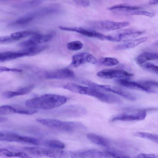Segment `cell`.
Segmentation results:
<instances>
[{
  "instance_id": "cell-1",
  "label": "cell",
  "mask_w": 158,
  "mask_h": 158,
  "mask_svg": "<svg viewBox=\"0 0 158 158\" xmlns=\"http://www.w3.org/2000/svg\"><path fill=\"white\" fill-rule=\"evenodd\" d=\"M67 100L66 97L62 95L46 94L27 101L25 105L32 109L49 110L64 104Z\"/></svg>"
},
{
  "instance_id": "cell-2",
  "label": "cell",
  "mask_w": 158,
  "mask_h": 158,
  "mask_svg": "<svg viewBox=\"0 0 158 158\" xmlns=\"http://www.w3.org/2000/svg\"><path fill=\"white\" fill-rule=\"evenodd\" d=\"M37 122L49 127L66 132L84 130L86 127L79 122L63 121L55 118H38Z\"/></svg>"
},
{
  "instance_id": "cell-3",
  "label": "cell",
  "mask_w": 158,
  "mask_h": 158,
  "mask_svg": "<svg viewBox=\"0 0 158 158\" xmlns=\"http://www.w3.org/2000/svg\"><path fill=\"white\" fill-rule=\"evenodd\" d=\"M63 88L73 92L93 97L108 103H110L113 99L111 94L106 93L89 87L81 86L72 83L65 84Z\"/></svg>"
},
{
  "instance_id": "cell-4",
  "label": "cell",
  "mask_w": 158,
  "mask_h": 158,
  "mask_svg": "<svg viewBox=\"0 0 158 158\" xmlns=\"http://www.w3.org/2000/svg\"><path fill=\"white\" fill-rule=\"evenodd\" d=\"M144 32L131 29L119 30L106 36V40L125 42L131 40L140 36Z\"/></svg>"
},
{
  "instance_id": "cell-5",
  "label": "cell",
  "mask_w": 158,
  "mask_h": 158,
  "mask_svg": "<svg viewBox=\"0 0 158 158\" xmlns=\"http://www.w3.org/2000/svg\"><path fill=\"white\" fill-rule=\"evenodd\" d=\"M82 83L89 87L97 90L102 92H108L120 95L127 99L134 101L135 98L130 93L115 86L103 85L97 84L90 80H88L82 81Z\"/></svg>"
},
{
  "instance_id": "cell-6",
  "label": "cell",
  "mask_w": 158,
  "mask_h": 158,
  "mask_svg": "<svg viewBox=\"0 0 158 158\" xmlns=\"http://www.w3.org/2000/svg\"><path fill=\"white\" fill-rule=\"evenodd\" d=\"M23 150L29 154L36 156L60 158L64 156L65 151L60 149L45 148L38 147H27Z\"/></svg>"
},
{
  "instance_id": "cell-7",
  "label": "cell",
  "mask_w": 158,
  "mask_h": 158,
  "mask_svg": "<svg viewBox=\"0 0 158 158\" xmlns=\"http://www.w3.org/2000/svg\"><path fill=\"white\" fill-rule=\"evenodd\" d=\"M90 24L93 27L102 31H109L119 30L129 26L127 22H117L108 20L92 21Z\"/></svg>"
},
{
  "instance_id": "cell-8",
  "label": "cell",
  "mask_w": 158,
  "mask_h": 158,
  "mask_svg": "<svg viewBox=\"0 0 158 158\" xmlns=\"http://www.w3.org/2000/svg\"><path fill=\"white\" fill-rule=\"evenodd\" d=\"M61 30L75 32L88 37L97 38L103 40H106V35L96 31L81 27L59 26Z\"/></svg>"
},
{
  "instance_id": "cell-9",
  "label": "cell",
  "mask_w": 158,
  "mask_h": 158,
  "mask_svg": "<svg viewBox=\"0 0 158 158\" xmlns=\"http://www.w3.org/2000/svg\"><path fill=\"white\" fill-rule=\"evenodd\" d=\"M53 36L52 33L46 35L38 34L32 36L28 40L19 43V46L24 49L31 48L50 40Z\"/></svg>"
},
{
  "instance_id": "cell-10",
  "label": "cell",
  "mask_w": 158,
  "mask_h": 158,
  "mask_svg": "<svg viewBox=\"0 0 158 158\" xmlns=\"http://www.w3.org/2000/svg\"><path fill=\"white\" fill-rule=\"evenodd\" d=\"M97 75L103 78L111 79L125 78L131 77L133 74L123 70L106 69L98 72Z\"/></svg>"
},
{
  "instance_id": "cell-11",
  "label": "cell",
  "mask_w": 158,
  "mask_h": 158,
  "mask_svg": "<svg viewBox=\"0 0 158 158\" xmlns=\"http://www.w3.org/2000/svg\"><path fill=\"white\" fill-rule=\"evenodd\" d=\"M68 155L72 158H106L104 151L95 149L69 152Z\"/></svg>"
},
{
  "instance_id": "cell-12",
  "label": "cell",
  "mask_w": 158,
  "mask_h": 158,
  "mask_svg": "<svg viewBox=\"0 0 158 158\" xmlns=\"http://www.w3.org/2000/svg\"><path fill=\"white\" fill-rule=\"evenodd\" d=\"M95 64L97 62L96 58L92 55L86 53H81L73 55L70 66L77 68L86 63Z\"/></svg>"
},
{
  "instance_id": "cell-13",
  "label": "cell",
  "mask_w": 158,
  "mask_h": 158,
  "mask_svg": "<svg viewBox=\"0 0 158 158\" xmlns=\"http://www.w3.org/2000/svg\"><path fill=\"white\" fill-rule=\"evenodd\" d=\"M119 84L127 88L143 91L148 93H156V91L146 86L140 81H131L126 78H120L116 81Z\"/></svg>"
},
{
  "instance_id": "cell-14",
  "label": "cell",
  "mask_w": 158,
  "mask_h": 158,
  "mask_svg": "<svg viewBox=\"0 0 158 158\" xmlns=\"http://www.w3.org/2000/svg\"><path fill=\"white\" fill-rule=\"evenodd\" d=\"M145 110H140L136 113L132 114H122L112 118L110 121L112 122L116 121H132L141 120L145 118L146 116Z\"/></svg>"
},
{
  "instance_id": "cell-15",
  "label": "cell",
  "mask_w": 158,
  "mask_h": 158,
  "mask_svg": "<svg viewBox=\"0 0 158 158\" xmlns=\"http://www.w3.org/2000/svg\"><path fill=\"white\" fill-rule=\"evenodd\" d=\"M74 77L73 72L67 68L50 71L45 73V77L48 79H64Z\"/></svg>"
},
{
  "instance_id": "cell-16",
  "label": "cell",
  "mask_w": 158,
  "mask_h": 158,
  "mask_svg": "<svg viewBox=\"0 0 158 158\" xmlns=\"http://www.w3.org/2000/svg\"><path fill=\"white\" fill-rule=\"evenodd\" d=\"M25 56H28V53L25 49L18 52H2L0 54V61L1 62H4Z\"/></svg>"
},
{
  "instance_id": "cell-17",
  "label": "cell",
  "mask_w": 158,
  "mask_h": 158,
  "mask_svg": "<svg viewBox=\"0 0 158 158\" xmlns=\"http://www.w3.org/2000/svg\"><path fill=\"white\" fill-rule=\"evenodd\" d=\"M148 39V38L146 37L134 39L118 44L115 46L114 48L116 50H122L132 48L146 41Z\"/></svg>"
},
{
  "instance_id": "cell-18",
  "label": "cell",
  "mask_w": 158,
  "mask_h": 158,
  "mask_svg": "<svg viewBox=\"0 0 158 158\" xmlns=\"http://www.w3.org/2000/svg\"><path fill=\"white\" fill-rule=\"evenodd\" d=\"M25 138V136H21L16 133L1 132L0 133L1 141L24 143Z\"/></svg>"
},
{
  "instance_id": "cell-19",
  "label": "cell",
  "mask_w": 158,
  "mask_h": 158,
  "mask_svg": "<svg viewBox=\"0 0 158 158\" xmlns=\"http://www.w3.org/2000/svg\"><path fill=\"white\" fill-rule=\"evenodd\" d=\"M139 7L138 6H131L125 4H122L114 5L109 7L108 9L114 11L115 12H125L130 15L132 12L135 10L139 9Z\"/></svg>"
},
{
  "instance_id": "cell-20",
  "label": "cell",
  "mask_w": 158,
  "mask_h": 158,
  "mask_svg": "<svg viewBox=\"0 0 158 158\" xmlns=\"http://www.w3.org/2000/svg\"><path fill=\"white\" fill-rule=\"evenodd\" d=\"M158 59V53L146 52L142 53L138 55L135 60L139 65L146 62L148 60Z\"/></svg>"
},
{
  "instance_id": "cell-21",
  "label": "cell",
  "mask_w": 158,
  "mask_h": 158,
  "mask_svg": "<svg viewBox=\"0 0 158 158\" xmlns=\"http://www.w3.org/2000/svg\"><path fill=\"white\" fill-rule=\"evenodd\" d=\"M87 138L92 143L100 146L108 147L110 143L106 139L93 133H88L86 135Z\"/></svg>"
},
{
  "instance_id": "cell-22",
  "label": "cell",
  "mask_w": 158,
  "mask_h": 158,
  "mask_svg": "<svg viewBox=\"0 0 158 158\" xmlns=\"http://www.w3.org/2000/svg\"><path fill=\"white\" fill-rule=\"evenodd\" d=\"M106 158H130L123 152L112 148H107L104 150Z\"/></svg>"
},
{
  "instance_id": "cell-23",
  "label": "cell",
  "mask_w": 158,
  "mask_h": 158,
  "mask_svg": "<svg viewBox=\"0 0 158 158\" xmlns=\"http://www.w3.org/2000/svg\"><path fill=\"white\" fill-rule=\"evenodd\" d=\"M0 156L3 157H18L20 158L31 157L27 154L22 152H11L6 148H1Z\"/></svg>"
},
{
  "instance_id": "cell-24",
  "label": "cell",
  "mask_w": 158,
  "mask_h": 158,
  "mask_svg": "<svg viewBox=\"0 0 158 158\" xmlns=\"http://www.w3.org/2000/svg\"><path fill=\"white\" fill-rule=\"evenodd\" d=\"M135 136L145 139L158 143V135L155 134L144 132H137L134 134Z\"/></svg>"
},
{
  "instance_id": "cell-25",
  "label": "cell",
  "mask_w": 158,
  "mask_h": 158,
  "mask_svg": "<svg viewBox=\"0 0 158 158\" xmlns=\"http://www.w3.org/2000/svg\"><path fill=\"white\" fill-rule=\"evenodd\" d=\"M47 48L48 46L45 44L39 45L26 49L28 53V56H31L39 53L45 50Z\"/></svg>"
},
{
  "instance_id": "cell-26",
  "label": "cell",
  "mask_w": 158,
  "mask_h": 158,
  "mask_svg": "<svg viewBox=\"0 0 158 158\" xmlns=\"http://www.w3.org/2000/svg\"><path fill=\"white\" fill-rule=\"evenodd\" d=\"M38 34L39 33L35 31H24L12 33L10 35L19 40L23 38L28 37L31 36H32Z\"/></svg>"
},
{
  "instance_id": "cell-27",
  "label": "cell",
  "mask_w": 158,
  "mask_h": 158,
  "mask_svg": "<svg viewBox=\"0 0 158 158\" xmlns=\"http://www.w3.org/2000/svg\"><path fill=\"white\" fill-rule=\"evenodd\" d=\"M45 145L51 148L61 149L65 147V144L55 139L48 140L45 143Z\"/></svg>"
},
{
  "instance_id": "cell-28",
  "label": "cell",
  "mask_w": 158,
  "mask_h": 158,
  "mask_svg": "<svg viewBox=\"0 0 158 158\" xmlns=\"http://www.w3.org/2000/svg\"><path fill=\"white\" fill-rule=\"evenodd\" d=\"M100 62L103 65L106 66H111L117 65L119 61L116 59L110 57H105L101 58Z\"/></svg>"
},
{
  "instance_id": "cell-29",
  "label": "cell",
  "mask_w": 158,
  "mask_h": 158,
  "mask_svg": "<svg viewBox=\"0 0 158 158\" xmlns=\"http://www.w3.org/2000/svg\"><path fill=\"white\" fill-rule=\"evenodd\" d=\"M83 46L81 42L79 41H74L69 43L67 45L68 49L69 50L77 51L81 49Z\"/></svg>"
},
{
  "instance_id": "cell-30",
  "label": "cell",
  "mask_w": 158,
  "mask_h": 158,
  "mask_svg": "<svg viewBox=\"0 0 158 158\" xmlns=\"http://www.w3.org/2000/svg\"><path fill=\"white\" fill-rule=\"evenodd\" d=\"M16 109L9 105H3L0 107V114L4 115L15 113Z\"/></svg>"
},
{
  "instance_id": "cell-31",
  "label": "cell",
  "mask_w": 158,
  "mask_h": 158,
  "mask_svg": "<svg viewBox=\"0 0 158 158\" xmlns=\"http://www.w3.org/2000/svg\"><path fill=\"white\" fill-rule=\"evenodd\" d=\"M44 0H28L19 5L21 8H28L38 5L43 2Z\"/></svg>"
},
{
  "instance_id": "cell-32",
  "label": "cell",
  "mask_w": 158,
  "mask_h": 158,
  "mask_svg": "<svg viewBox=\"0 0 158 158\" xmlns=\"http://www.w3.org/2000/svg\"><path fill=\"white\" fill-rule=\"evenodd\" d=\"M144 69L158 74V66L150 62H145L140 65Z\"/></svg>"
},
{
  "instance_id": "cell-33",
  "label": "cell",
  "mask_w": 158,
  "mask_h": 158,
  "mask_svg": "<svg viewBox=\"0 0 158 158\" xmlns=\"http://www.w3.org/2000/svg\"><path fill=\"white\" fill-rule=\"evenodd\" d=\"M34 18L29 13L17 19L16 21V23L20 25L26 24L31 21Z\"/></svg>"
},
{
  "instance_id": "cell-34",
  "label": "cell",
  "mask_w": 158,
  "mask_h": 158,
  "mask_svg": "<svg viewBox=\"0 0 158 158\" xmlns=\"http://www.w3.org/2000/svg\"><path fill=\"white\" fill-rule=\"evenodd\" d=\"M22 95V93L18 89L15 91H5L2 94V97L6 99H9L16 96Z\"/></svg>"
},
{
  "instance_id": "cell-35",
  "label": "cell",
  "mask_w": 158,
  "mask_h": 158,
  "mask_svg": "<svg viewBox=\"0 0 158 158\" xmlns=\"http://www.w3.org/2000/svg\"><path fill=\"white\" fill-rule=\"evenodd\" d=\"M18 40V39L11 35L1 36L0 38V43L1 44L9 43Z\"/></svg>"
},
{
  "instance_id": "cell-36",
  "label": "cell",
  "mask_w": 158,
  "mask_h": 158,
  "mask_svg": "<svg viewBox=\"0 0 158 158\" xmlns=\"http://www.w3.org/2000/svg\"><path fill=\"white\" fill-rule=\"evenodd\" d=\"M144 85L150 88L152 87L158 88V82L152 80H146L139 81Z\"/></svg>"
},
{
  "instance_id": "cell-37",
  "label": "cell",
  "mask_w": 158,
  "mask_h": 158,
  "mask_svg": "<svg viewBox=\"0 0 158 158\" xmlns=\"http://www.w3.org/2000/svg\"><path fill=\"white\" fill-rule=\"evenodd\" d=\"M130 15H142L150 17H153L154 14L152 12L144 11H135L131 12Z\"/></svg>"
},
{
  "instance_id": "cell-38",
  "label": "cell",
  "mask_w": 158,
  "mask_h": 158,
  "mask_svg": "<svg viewBox=\"0 0 158 158\" xmlns=\"http://www.w3.org/2000/svg\"><path fill=\"white\" fill-rule=\"evenodd\" d=\"M76 4L84 7L89 6L90 4L89 0H73Z\"/></svg>"
},
{
  "instance_id": "cell-39",
  "label": "cell",
  "mask_w": 158,
  "mask_h": 158,
  "mask_svg": "<svg viewBox=\"0 0 158 158\" xmlns=\"http://www.w3.org/2000/svg\"><path fill=\"white\" fill-rule=\"evenodd\" d=\"M137 158H158V154L141 153L136 157Z\"/></svg>"
},
{
  "instance_id": "cell-40",
  "label": "cell",
  "mask_w": 158,
  "mask_h": 158,
  "mask_svg": "<svg viewBox=\"0 0 158 158\" xmlns=\"http://www.w3.org/2000/svg\"><path fill=\"white\" fill-rule=\"evenodd\" d=\"M14 72L20 73L22 71L21 69L16 68H10L6 67L1 66L0 68V73L3 72Z\"/></svg>"
},
{
  "instance_id": "cell-41",
  "label": "cell",
  "mask_w": 158,
  "mask_h": 158,
  "mask_svg": "<svg viewBox=\"0 0 158 158\" xmlns=\"http://www.w3.org/2000/svg\"><path fill=\"white\" fill-rule=\"evenodd\" d=\"M149 3L151 5H156L158 4V0H151L149 2Z\"/></svg>"
},
{
  "instance_id": "cell-42",
  "label": "cell",
  "mask_w": 158,
  "mask_h": 158,
  "mask_svg": "<svg viewBox=\"0 0 158 158\" xmlns=\"http://www.w3.org/2000/svg\"><path fill=\"white\" fill-rule=\"evenodd\" d=\"M7 120V118L1 116L0 118V123H3L6 121Z\"/></svg>"
}]
</instances>
